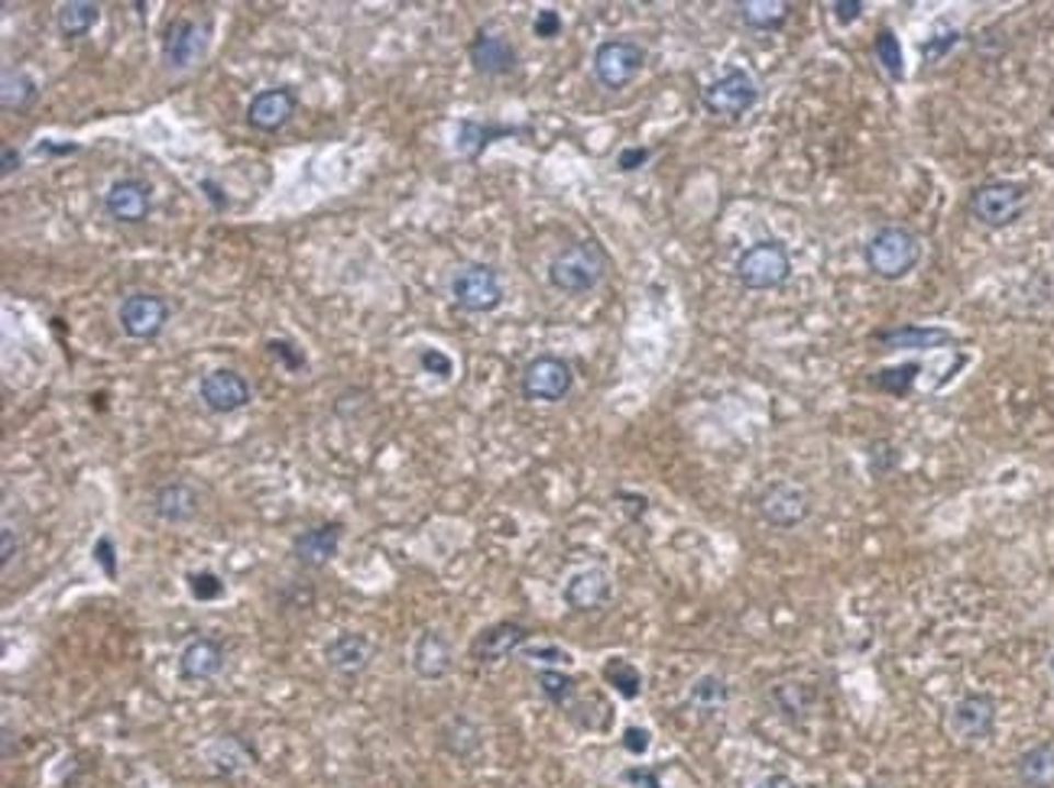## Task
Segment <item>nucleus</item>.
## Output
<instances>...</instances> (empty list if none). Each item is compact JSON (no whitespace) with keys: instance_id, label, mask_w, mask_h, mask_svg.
Segmentation results:
<instances>
[{"instance_id":"1","label":"nucleus","mask_w":1054,"mask_h":788,"mask_svg":"<svg viewBox=\"0 0 1054 788\" xmlns=\"http://www.w3.org/2000/svg\"><path fill=\"white\" fill-rule=\"evenodd\" d=\"M604 276H607V253L597 240H574L562 247L549 263L552 289L565 296H584L597 289Z\"/></svg>"},{"instance_id":"2","label":"nucleus","mask_w":1054,"mask_h":788,"mask_svg":"<svg viewBox=\"0 0 1054 788\" xmlns=\"http://www.w3.org/2000/svg\"><path fill=\"white\" fill-rule=\"evenodd\" d=\"M867 270L886 283L905 279L921 260V240L905 225H883L863 247Z\"/></svg>"},{"instance_id":"3","label":"nucleus","mask_w":1054,"mask_h":788,"mask_svg":"<svg viewBox=\"0 0 1054 788\" xmlns=\"http://www.w3.org/2000/svg\"><path fill=\"white\" fill-rule=\"evenodd\" d=\"M733 273L743 289H753V293L779 289L792 279V253L779 237H766V240L749 243L736 256Z\"/></svg>"},{"instance_id":"4","label":"nucleus","mask_w":1054,"mask_h":788,"mask_svg":"<svg viewBox=\"0 0 1054 788\" xmlns=\"http://www.w3.org/2000/svg\"><path fill=\"white\" fill-rule=\"evenodd\" d=\"M1029 208V185L1012 182V179H989L983 185H976L967 198V212L976 225L983 228H1009L1016 225Z\"/></svg>"},{"instance_id":"5","label":"nucleus","mask_w":1054,"mask_h":788,"mask_svg":"<svg viewBox=\"0 0 1054 788\" xmlns=\"http://www.w3.org/2000/svg\"><path fill=\"white\" fill-rule=\"evenodd\" d=\"M701 104L714 117L740 121L743 114H749L759 104V84L746 69L730 66L724 76H718L701 88Z\"/></svg>"},{"instance_id":"6","label":"nucleus","mask_w":1054,"mask_h":788,"mask_svg":"<svg viewBox=\"0 0 1054 788\" xmlns=\"http://www.w3.org/2000/svg\"><path fill=\"white\" fill-rule=\"evenodd\" d=\"M451 299L471 316H486L503 306V283L490 263H465L451 276Z\"/></svg>"},{"instance_id":"7","label":"nucleus","mask_w":1054,"mask_h":788,"mask_svg":"<svg viewBox=\"0 0 1054 788\" xmlns=\"http://www.w3.org/2000/svg\"><path fill=\"white\" fill-rule=\"evenodd\" d=\"M646 69V46L637 39H604L594 49V79L610 91L627 88Z\"/></svg>"},{"instance_id":"8","label":"nucleus","mask_w":1054,"mask_h":788,"mask_svg":"<svg viewBox=\"0 0 1054 788\" xmlns=\"http://www.w3.org/2000/svg\"><path fill=\"white\" fill-rule=\"evenodd\" d=\"M519 390L529 402H562L574 390V370L559 354H539L523 367Z\"/></svg>"},{"instance_id":"9","label":"nucleus","mask_w":1054,"mask_h":788,"mask_svg":"<svg viewBox=\"0 0 1054 788\" xmlns=\"http://www.w3.org/2000/svg\"><path fill=\"white\" fill-rule=\"evenodd\" d=\"M756 510H759L763 523H769L772 529H795L811 516V493L802 483L772 480L756 496Z\"/></svg>"},{"instance_id":"10","label":"nucleus","mask_w":1054,"mask_h":788,"mask_svg":"<svg viewBox=\"0 0 1054 788\" xmlns=\"http://www.w3.org/2000/svg\"><path fill=\"white\" fill-rule=\"evenodd\" d=\"M117 321H121V331L127 338L153 341L165 331L169 306H165V299L153 296V293H130V296H124V302L117 309Z\"/></svg>"},{"instance_id":"11","label":"nucleus","mask_w":1054,"mask_h":788,"mask_svg":"<svg viewBox=\"0 0 1054 788\" xmlns=\"http://www.w3.org/2000/svg\"><path fill=\"white\" fill-rule=\"evenodd\" d=\"M208 53V30L188 16H179L165 26L162 36V59L172 69H192L198 59H205Z\"/></svg>"},{"instance_id":"12","label":"nucleus","mask_w":1054,"mask_h":788,"mask_svg":"<svg viewBox=\"0 0 1054 788\" xmlns=\"http://www.w3.org/2000/svg\"><path fill=\"white\" fill-rule=\"evenodd\" d=\"M198 396H202L205 409H211V412H218V415H231V412H238L243 406H250L253 390H250V384L243 380L238 370L218 367V370H208V374L202 377Z\"/></svg>"},{"instance_id":"13","label":"nucleus","mask_w":1054,"mask_h":788,"mask_svg":"<svg viewBox=\"0 0 1054 788\" xmlns=\"http://www.w3.org/2000/svg\"><path fill=\"white\" fill-rule=\"evenodd\" d=\"M153 208V189L144 179H117L107 192H104V212L121 221V225H140L150 218Z\"/></svg>"},{"instance_id":"14","label":"nucleus","mask_w":1054,"mask_h":788,"mask_svg":"<svg viewBox=\"0 0 1054 788\" xmlns=\"http://www.w3.org/2000/svg\"><path fill=\"white\" fill-rule=\"evenodd\" d=\"M299 107V94L293 88H266V91H256L247 104V124L253 130H263V134H276L283 130L293 114Z\"/></svg>"},{"instance_id":"15","label":"nucleus","mask_w":1054,"mask_h":788,"mask_svg":"<svg viewBox=\"0 0 1054 788\" xmlns=\"http://www.w3.org/2000/svg\"><path fill=\"white\" fill-rule=\"evenodd\" d=\"M468 59H471L474 72L490 76V79H500V76H509V72L516 69L519 53H516V46H513L503 33L478 30L474 39L468 43Z\"/></svg>"},{"instance_id":"16","label":"nucleus","mask_w":1054,"mask_h":788,"mask_svg":"<svg viewBox=\"0 0 1054 788\" xmlns=\"http://www.w3.org/2000/svg\"><path fill=\"white\" fill-rule=\"evenodd\" d=\"M948 727L958 740H986L996 730V705L989 695H964L948 713Z\"/></svg>"},{"instance_id":"17","label":"nucleus","mask_w":1054,"mask_h":788,"mask_svg":"<svg viewBox=\"0 0 1054 788\" xmlns=\"http://www.w3.org/2000/svg\"><path fill=\"white\" fill-rule=\"evenodd\" d=\"M610 594H614V581H610V574H607L600 564H591V568L574 571V574L568 578L565 591H562L565 604L574 614H594V610H600V607L610 601Z\"/></svg>"},{"instance_id":"18","label":"nucleus","mask_w":1054,"mask_h":788,"mask_svg":"<svg viewBox=\"0 0 1054 788\" xmlns=\"http://www.w3.org/2000/svg\"><path fill=\"white\" fill-rule=\"evenodd\" d=\"M225 669V646L211 636H195L179 652V678L182 682H211Z\"/></svg>"},{"instance_id":"19","label":"nucleus","mask_w":1054,"mask_h":788,"mask_svg":"<svg viewBox=\"0 0 1054 788\" xmlns=\"http://www.w3.org/2000/svg\"><path fill=\"white\" fill-rule=\"evenodd\" d=\"M529 636L532 632L526 630L523 624H513V620L493 624L471 642V655H474L478 665H496V662L509 659L513 652H523Z\"/></svg>"},{"instance_id":"20","label":"nucleus","mask_w":1054,"mask_h":788,"mask_svg":"<svg viewBox=\"0 0 1054 788\" xmlns=\"http://www.w3.org/2000/svg\"><path fill=\"white\" fill-rule=\"evenodd\" d=\"M532 127H516V124H493V121H474V117H465L458 124V137H455V150L461 153L465 159H481L484 150L490 144L496 140H506V137H529Z\"/></svg>"},{"instance_id":"21","label":"nucleus","mask_w":1054,"mask_h":788,"mask_svg":"<svg viewBox=\"0 0 1054 788\" xmlns=\"http://www.w3.org/2000/svg\"><path fill=\"white\" fill-rule=\"evenodd\" d=\"M451 665H455V652L445 632H419V639L412 642V672L425 682H442L451 672Z\"/></svg>"},{"instance_id":"22","label":"nucleus","mask_w":1054,"mask_h":788,"mask_svg":"<svg viewBox=\"0 0 1054 788\" xmlns=\"http://www.w3.org/2000/svg\"><path fill=\"white\" fill-rule=\"evenodd\" d=\"M341 539H344L341 523H322V526L302 529L293 539V558L306 568H324L341 549Z\"/></svg>"},{"instance_id":"23","label":"nucleus","mask_w":1054,"mask_h":788,"mask_svg":"<svg viewBox=\"0 0 1054 788\" xmlns=\"http://www.w3.org/2000/svg\"><path fill=\"white\" fill-rule=\"evenodd\" d=\"M873 341L886 351H935L954 344V334L948 328H928V324H895L873 334Z\"/></svg>"},{"instance_id":"24","label":"nucleus","mask_w":1054,"mask_h":788,"mask_svg":"<svg viewBox=\"0 0 1054 788\" xmlns=\"http://www.w3.org/2000/svg\"><path fill=\"white\" fill-rule=\"evenodd\" d=\"M374 659V642L364 632H337L324 646V662L341 672V675H357L370 665Z\"/></svg>"},{"instance_id":"25","label":"nucleus","mask_w":1054,"mask_h":788,"mask_svg":"<svg viewBox=\"0 0 1054 788\" xmlns=\"http://www.w3.org/2000/svg\"><path fill=\"white\" fill-rule=\"evenodd\" d=\"M202 510V500L195 493V487L182 483V480H172V483H162L160 490L153 493V513L160 516L162 523L169 526H182V523H192Z\"/></svg>"},{"instance_id":"26","label":"nucleus","mask_w":1054,"mask_h":788,"mask_svg":"<svg viewBox=\"0 0 1054 788\" xmlns=\"http://www.w3.org/2000/svg\"><path fill=\"white\" fill-rule=\"evenodd\" d=\"M736 10H740L743 26H749L756 33L782 30L792 16V3H786V0H740Z\"/></svg>"},{"instance_id":"27","label":"nucleus","mask_w":1054,"mask_h":788,"mask_svg":"<svg viewBox=\"0 0 1054 788\" xmlns=\"http://www.w3.org/2000/svg\"><path fill=\"white\" fill-rule=\"evenodd\" d=\"M39 98V84L26 72V69H3L0 79V104L10 114H23L36 104Z\"/></svg>"},{"instance_id":"28","label":"nucleus","mask_w":1054,"mask_h":788,"mask_svg":"<svg viewBox=\"0 0 1054 788\" xmlns=\"http://www.w3.org/2000/svg\"><path fill=\"white\" fill-rule=\"evenodd\" d=\"M101 23V7L91 0H69L56 10V26L66 39H81Z\"/></svg>"},{"instance_id":"29","label":"nucleus","mask_w":1054,"mask_h":788,"mask_svg":"<svg viewBox=\"0 0 1054 788\" xmlns=\"http://www.w3.org/2000/svg\"><path fill=\"white\" fill-rule=\"evenodd\" d=\"M1019 779L1029 788H1052L1054 786V746L1039 743L1019 756Z\"/></svg>"},{"instance_id":"30","label":"nucleus","mask_w":1054,"mask_h":788,"mask_svg":"<svg viewBox=\"0 0 1054 788\" xmlns=\"http://www.w3.org/2000/svg\"><path fill=\"white\" fill-rule=\"evenodd\" d=\"M730 701V685L728 678L708 672V675H698L688 688V705L701 713H718V710L728 708Z\"/></svg>"},{"instance_id":"31","label":"nucleus","mask_w":1054,"mask_h":788,"mask_svg":"<svg viewBox=\"0 0 1054 788\" xmlns=\"http://www.w3.org/2000/svg\"><path fill=\"white\" fill-rule=\"evenodd\" d=\"M481 727L474 723V720H468V717H451L448 723H445V730H442V746L451 753V756H458V760H468V756H474L478 750H481Z\"/></svg>"},{"instance_id":"32","label":"nucleus","mask_w":1054,"mask_h":788,"mask_svg":"<svg viewBox=\"0 0 1054 788\" xmlns=\"http://www.w3.org/2000/svg\"><path fill=\"white\" fill-rule=\"evenodd\" d=\"M208 763L215 766L218 776H234L247 766H253V750L243 743L241 736H225L208 750Z\"/></svg>"},{"instance_id":"33","label":"nucleus","mask_w":1054,"mask_h":788,"mask_svg":"<svg viewBox=\"0 0 1054 788\" xmlns=\"http://www.w3.org/2000/svg\"><path fill=\"white\" fill-rule=\"evenodd\" d=\"M604 682L627 701L643 695V672L630 662V659H610L604 665Z\"/></svg>"},{"instance_id":"34","label":"nucleus","mask_w":1054,"mask_h":788,"mask_svg":"<svg viewBox=\"0 0 1054 788\" xmlns=\"http://www.w3.org/2000/svg\"><path fill=\"white\" fill-rule=\"evenodd\" d=\"M873 56H877V66L886 72V79H905V53H902V43H898V36L892 33L890 26H883V30L873 36Z\"/></svg>"},{"instance_id":"35","label":"nucleus","mask_w":1054,"mask_h":788,"mask_svg":"<svg viewBox=\"0 0 1054 788\" xmlns=\"http://www.w3.org/2000/svg\"><path fill=\"white\" fill-rule=\"evenodd\" d=\"M918 374H921V364L908 361V364H898V367H883V370H877L870 384H873L880 393L902 399V396L912 393V387H915Z\"/></svg>"},{"instance_id":"36","label":"nucleus","mask_w":1054,"mask_h":788,"mask_svg":"<svg viewBox=\"0 0 1054 788\" xmlns=\"http://www.w3.org/2000/svg\"><path fill=\"white\" fill-rule=\"evenodd\" d=\"M536 685H539L542 698L552 701L555 708H565L568 701L574 698V692H577V682H574L568 672H562V669H542V672L536 675Z\"/></svg>"},{"instance_id":"37","label":"nucleus","mask_w":1054,"mask_h":788,"mask_svg":"<svg viewBox=\"0 0 1054 788\" xmlns=\"http://www.w3.org/2000/svg\"><path fill=\"white\" fill-rule=\"evenodd\" d=\"M185 587L202 604H211V601L225 597V581L215 571H188L185 574Z\"/></svg>"},{"instance_id":"38","label":"nucleus","mask_w":1054,"mask_h":788,"mask_svg":"<svg viewBox=\"0 0 1054 788\" xmlns=\"http://www.w3.org/2000/svg\"><path fill=\"white\" fill-rule=\"evenodd\" d=\"M270 347V354H273V361H279L289 374H302L306 367H309V361H306V354H302V347H296L293 341H283V338H276V341H270L266 344Z\"/></svg>"},{"instance_id":"39","label":"nucleus","mask_w":1054,"mask_h":788,"mask_svg":"<svg viewBox=\"0 0 1054 788\" xmlns=\"http://www.w3.org/2000/svg\"><path fill=\"white\" fill-rule=\"evenodd\" d=\"M419 367H422V374H432L438 380H451V374H455V361L438 347H422L419 351Z\"/></svg>"},{"instance_id":"40","label":"nucleus","mask_w":1054,"mask_h":788,"mask_svg":"<svg viewBox=\"0 0 1054 788\" xmlns=\"http://www.w3.org/2000/svg\"><path fill=\"white\" fill-rule=\"evenodd\" d=\"M867 461H870V473L886 477V473L895 471V465H898V452H895V445H892V442L880 438V442H873V445H870Z\"/></svg>"},{"instance_id":"41","label":"nucleus","mask_w":1054,"mask_h":788,"mask_svg":"<svg viewBox=\"0 0 1054 788\" xmlns=\"http://www.w3.org/2000/svg\"><path fill=\"white\" fill-rule=\"evenodd\" d=\"M958 43H961V33H958V30L935 33L931 39H925V43H921V56H925V62H941V59H944Z\"/></svg>"},{"instance_id":"42","label":"nucleus","mask_w":1054,"mask_h":788,"mask_svg":"<svg viewBox=\"0 0 1054 788\" xmlns=\"http://www.w3.org/2000/svg\"><path fill=\"white\" fill-rule=\"evenodd\" d=\"M523 655L542 665H571V652L562 646H523Z\"/></svg>"},{"instance_id":"43","label":"nucleus","mask_w":1054,"mask_h":788,"mask_svg":"<svg viewBox=\"0 0 1054 788\" xmlns=\"http://www.w3.org/2000/svg\"><path fill=\"white\" fill-rule=\"evenodd\" d=\"M562 13L559 10H552V7H546V10H539L536 16H532V33L539 36V39H555L559 33H562Z\"/></svg>"},{"instance_id":"44","label":"nucleus","mask_w":1054,"mask_h":788,"mask_svg":"<svg viewBox=\"0 0 1054 788\" xmlns=\"http://www.w3.org/2000/svg\"><path fill=\"white\" fill-rule=\"evenodd\" d=\"M649 159H652L649 147H623V150L617 153V169H620V172H637V169L646 165Z\"/></svg>"},{"instance_id":"45","label":"nucleus","mask_w":1054,"mask_h":788,"mask_svg":"<svg viewBox=\"0 0 1054 788\" xmlns=\"http://www.w3.org/2000/svg\"><path fill=\"white\" fill-rule=\"evenodd\" d=\"M830 16L840 23V26H850L863 16V0H834L830 3Z\"/></svg>"},{"instance_id":"46","label":"nucleus","mask_w":1054,"mask_h":788,"mask_svg":"<svg viewBox=\"0 0 1054 788\" xmlns=\"http://www.w3.org/2000/svg\"><path fill=\"white\" fill-rule=\"evenodd\" d=\"M620 740H623V750H627V753L643 756L649 750V743H652V733H649L646 727H627Z\"/></svg>"},{"instance_id":"47","label":"nucleus","mask_w":1054,"mask_h":788,"mask_svg":"<svg viewBox=\"0 0 1054 788\" xmlns=\"http://www.w3.org/2000/svg\"><path fill=\"white\" fill-rule=\"evenodd\" d=\"M94 561L101 564V571H104L107 578H117V561H114V543H111V536H101V539L94 543Z\"/></svg>"},{"instance_id":"48","label":"nucleus","mask_w":1054,"mask_h":788,"mask_svg":"<svg viewBox=\"0 0 1054 788\" xmlns=\"http://www.w3.org/2000/svg\"><path fill=\"white\" fill-rule=\"evenodd\" d=\"M79 144H53V140H43V144L33 147L36 157H72V153H79Z\"/></svg>"},{"instance_id":"49","label":"nucleus","mask_w":1054,"mask_h":788,"mask_svg":"<svg viewBox=\"0 0 1054 788\" xmlns=\"http://www.w3.org/2000/svg\"><path fill=\"white\" fill-rule=\"evenodd\" d=\"M198 189H202V195H205L218 212H225V208H228V195H225V189H221L215 179H202V182H198Z\"/></svg>"},{"instance_id":"50","label":"nucleus","mask_w":1054,"mask_h":788,"mask_svg":"<svg viewBox=\"0 0 1054 788\" xmlns=\"http://www.w3.org/2000/svg\"><path fill=\"white\" fill-rule=\"evenodd\" d=\"M623 783H630V786H640V788H658L655 769H646V766L627 769V773H623Z\"/></svg>"},{"instance_id":"51","label":"nucleus","mask_w":1054,"mask_h":788,"mask_svg":"<svg viewBox=\"0 0 1054 788\" xmlns=\"http://www.w3.org/2000/svg\"><path fill=\"white\" fill-rule=\"evenodd\" d=\"M20 165H23V153H20L13 144H3V147H0V172H3V175H13Z\"/></svg>"},{"instance_id":"52","label":"nucleus","mask_w":1054,"mask_h":788,"mask_svg":"<svg viewBox=\"0 0 1054 788\" xmlns=\"http://www.w3.org/2000/svg\"><path fill=\"white\" fill-rule=\"evenodd\" d=\"M16 552H20V536L13 533V526H10V523H3V568H10V564H13Z\"/></svg>"},{"instance_id":"53","label":"nucleus","mask_w":1054,"mask_h":788,"mask_svg":"<svg viewBox=\"0 0 1054 788\" xmlns=\"http://www.w3.org/2000/svg\"><path fill=\"white\" fill-rule=\"evenodd\" d=\"M756 788H795V783L786 776H766L763 783H756Z\"/></svg>"},{"instance_id":"54","label":"nucleus","mask_w":1054,"mask_h":788,"mask_svg":"<svg viewBox=\"0 0 1054 788\" xmlns=\"http://www.w3.org/2000/svg\"><path fill=\"white\" fill-rule=\"evenodd\" d=\"M1052 675H1054V655H1052Z\"/></svg>"}]
</instances>
